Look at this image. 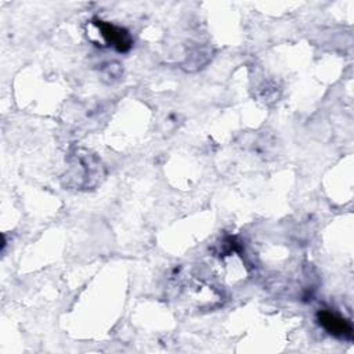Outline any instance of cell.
Returning <instances> with one entry per match:
<instances>
[{"label": "cell", "instance_id": "cell-1", "mask_svg": "<svg viewBox=\"0 0 354 354\" xmlns=\"http://www.w3.org/2000/svg\"><path fill=\"white\" fill-rule=\"evenodd\" d=\"M93 25L98 29L100 35L102 36V39L105 40L106 44L115 47L118 51L124 53L127 50H130L133 41L131 37L129 35V32L120 26L112 25L109 22L101 21V19H94Z\"/></svg>", "mask_w": 354, "mask_h": 354}, {"label": "cell", "instance_id": "cell-2", "mask_svg": "<svg viewBox=\"0 0 354 354\" xmlns=\"http://www.w3.org/2000/svg\"><path fill=\"white\" fill-rule=\"evenodd\" d=\"M317 319L319 325L335 337H350L351 336V325L347 319L340 317L336 313L329 310H319L317 314Z\"/></svg>", "mask_w": 354, "mask_h": 354}]
</instances>
